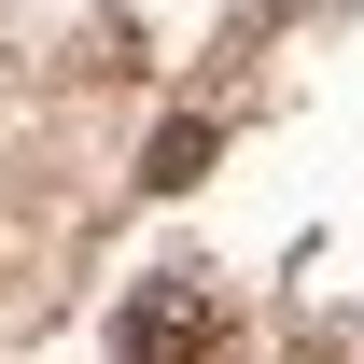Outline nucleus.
<instances>
[{"label":"nucleus","mask_w":364,"mask_h":364,"mask_svg":"<svg viewBox=\"0 0 364 364\" xmlns=\"http://www.w3.org/2000/svg\"><path fill=\"white\" fill-rule=\"evenodd\" d=\"M112 364H238V309H225V280H210V267L140 280L127 322H112Z\"/></svg>","instance_id":"obj_1"},{"label":"nucleus","mask_w":364,"mask_h":364,"mask_svg":"<svg viewBox=\"0 0 364 364\" xmlns=\"http://www.w3.org/2000/svg\"><path fill=\"white\" fill-rule=\"evenodd\" d=\"M210 154H225V127H210V112H168V127H154V196H182V182H210Z\"/></svg>","instance_id":"obj_2"}]
</instances>
